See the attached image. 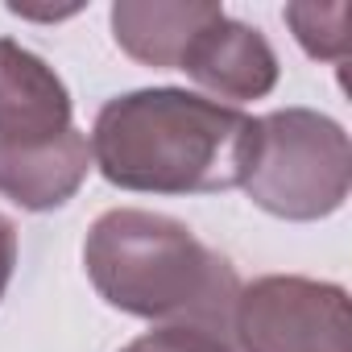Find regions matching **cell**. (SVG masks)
Instances as JSON below:
<instances>
[{
    "label": "cell",
    "instance_id": "cell-2",
    "mask_svg": "<svg viewBox=\"0 0 352 352\" xmlns=\"http://www.w3.org/2000/svg\"><path fill=\"white\" fill-rule=\"evenodd\" d=\"M83 265L108 307L166 327L195 323L224 331L241 294L236 270L216 249L187 224L141 208L104 212L83 241Z\"/></svg>",
    "mask_w": 352,
    "mask_h": 352
},
{
    "label": "cell",
    "instance_id": "cell-3",
    "mask_svg": "<svg viewBox=\"0 0 352 352\" xmlns=\"http://www.w3.org/2000/svg\"><path fill=\"white\" fill-rule=\"evenodd\" d=\"M91 145L71 91L34 50L0 38V195L25 212L63 208L87 179Z\"/></svg>",
    "mask_w": 352,
    "mask_h": 352
},
{
    "label": "cell",
    "instance_id": "cell-1",
    "mask_svg": "<svg viewBox=\"0 0 352 352\" xmlns=\"http://www.w3.org/2000/svg\"><path fill=\"white\" fill-rule=\"evenodd\" d=\"M257 120L191 91H129L100 108L91 166L120 191L212 195L245 183Z\"/></svg>",
    "mask_w": 352,
    "mask_h": 352
},
{
    "label": "cell",
    "instance_id": "cell-8",
    "mask_svg": "<svg viewBox=\"0 0 352 352\" xmlns=\"http://www.w3.org/2000/svg\"><path fill=\"white\" fill-rule=\"evenodd\" d=\"M282 17L311 58H323V63L348 58L352 50V5L348 0H336V5H286Z\"/></svg>",
    "mask_w": 352,
    "mask_h": 352
},
{
    "label": "cell",
    "instance_id": "cell-7",
    "mask_svg": "<svg viewBox=\"0 0 352 352\" xmlns=\"http://www.w3.org/2000/svg\"><path fill=\"white\" fill-rule=\"evenodd\" d=\"M224 13L212 0H120L112 5V38L116 46L153 67V71H179L187 42Z\"/></svg>",
    "mask_w": 352,
    "mask_h": 352
},
{
    "label": "cell",
    "instance_id": "cell-9",
    "mask_svg": "<svg viewBox=\"0 0 352 352\" xmlns=\"http://www.w3.org/2000/svg\"><path fill=\"white\" fill-rule=\"evenodd\" d=\"M120 352H232V344L224 340V331H212V327L170 323V327H157V331L137 336Z\"/></svg>",
    "mask_w": 352,
    "mask_h": 352
},
{
    "label": "cell",
    "instance_id": "cell-4",
    "mask_svg": "<svg viewBox=\"0 0 352 352\" xmlns=\"http://www.w3.org/2000/svg\"><path fill=\"white\" fill-rule=\"evenodd\" d=\"M352 183V149L344 124L311 108H282L257 120L249 199L278 220H323L344 208Z\"/></svg>",
    "mask_w": 352,
    "mask_h": 352
},
{
    "label": "cell",
    "instance_id": "cell-5",
    "mask_svg": "<svg viewBox=\"0 0 352 352\" xmlns=\"http://www.w3.org/2000/svg\"><path fill=\"white\" fill-rule=\"evenodd\" d=\"M232 331L241 352H352L344 286L294 274H270L241 286Z\"/></svg>",
    "mask_w": 352,
    "mask_h": 352
},
{
    "label": "cell",
    "instance_id": "cell-6",
    "mask_svg": "<svg viewBox=\"0 0 352 352\" xmlns=\"http://www.w3.org/2000/svg\"><path fill=\"white\" fill-rule=\"evenodd\" d=\"M179 71H187L199 87H208L216 100H261L278 83V54L261 38V30L232 21L228 13H216L183 50Z\"/></svg>",
    "mask_w": 352,
    "mask_h": 352
},
{
    "label": "cell",
    "instance_id": "cell-10",
    "mask_svg": "<svg viewBox=\"0 0 352 352\" xmlns=\"http://www.w3.org/2000/svg\"><path fill=\"white\" fill-rule=\"evenodd\" d=\"M13 265H17V232L13 224L0 216V298H5L9 282H13Z\"/></svg>",
    "mask_w": 352,
    "mask_h": 352
}]
</instances>
